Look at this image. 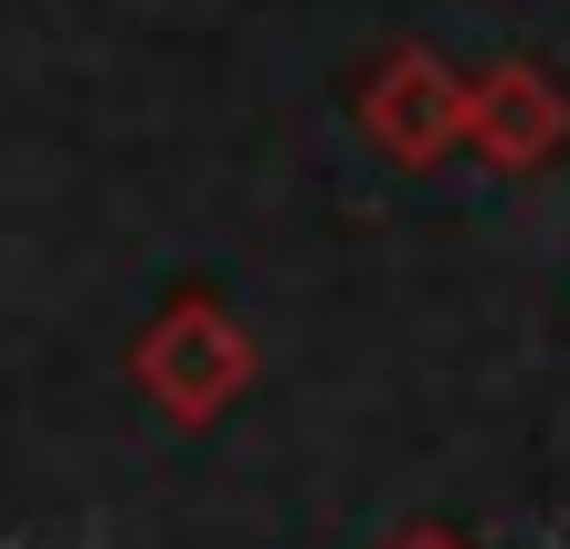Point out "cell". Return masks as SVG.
I'll return each instance as SVG.
<instances>
[{
  "mask_svg": "<svg viewBox=\"0 0 570 549\" xmlns=\"http://www.w3.org/2000/svg\"><path fill=\"white\" fill-rule=\"evenodd\" d=\"M127 370H138V391L169 423H223L254 391V339H244V317H233L223 296H169L159 317L138 327Z\"/></svg>",
  "mask_w": 570,
  "mask_h": 549,
  "instance_id": "obj_1",
  "label": "cell"
},
{
  "mask_svg": "<svg viewBox=\"0 0 570 549\" xmlns=\"http://www.w3.org/2000/svg\"><path fill=\"white\" fill-rule=\"evenodd\" d=\"M360 138L381 148L391 169H433L465 148V75H454L444 53H423V42H402V53H381L360 75Z\"/></svg>",
  "mask_w": 570,
  "mask_h": 549,
  "instance_id": "obj_2",
  "label": "cell"
},
{
  "mask_svg": "<svg viewBox=\"0 0 570 549\" xmlns=\"http://www.w3.org/2000/svg\"><path fill=\"white\" fill-rule=\"evenodd\" d=\"M465 148L487 169H508V180L550 169L560 148H570V85L550 75V63H529V53L487 63V75L465 85Z\"/></svg>",
  "mask_w": 570,
  "mask_h": 549,
  "instance_id": "obj_3",
  "label": "cell"
},
{
  "mask_svg": "<svg viewBox=\"0 0 570 549\" xmlns=\"http://www.w3.org/2000/svg\"><path fill=\"white\" fill-rule=\"evenodd\" d=\"M391 549H465V539H454V529H433V518H412V529L391 539Z\"/></svg>",
  "mask_w": 570,
  "mask_h": 549,
  "instance_id": "obj_4",
  "label": "cell"
}]
</instances>
